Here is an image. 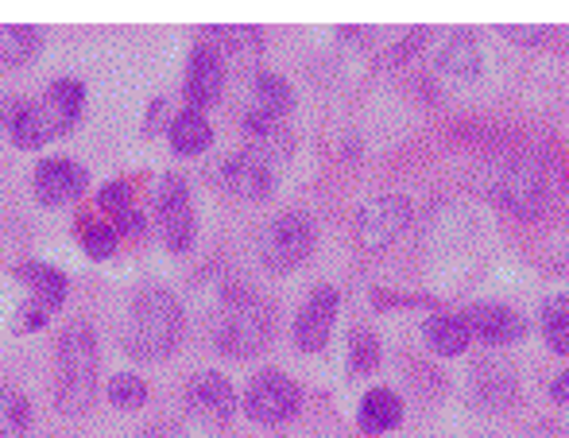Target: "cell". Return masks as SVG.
Instances as JSON below:
<instances>
[{
    "mask_svg": "<svg viewBox=\"0 0 569 438\" xmlns=\"http://www.w3.org/2000/svg\"><path fill=\"white\" fill-rule=\"evenodd\" d=\"M86 109L82 78H54L36 101H16L8 117V137L20 148H39L47 140L74 129V121Z\"/></svg>",
    "mask_w": 569,
    "mask_h": 438,
    "instance_id": "1",
    "label": "cell"
},
{
    "mask_svg": "<svg viewBox=\"0 0 569 438\" xmlns=\"http://www.w3.org/2000/svg\"><path fill=\"white\" fill-rule=\"evenodd\" d=\"M98 334L86 318L62 326L54 357V400L67 416H82L98 400Z\"/></svg>",
    "mask_w": 569,
    "mask_h": 438,
    "instance_id": "2",
    "label": "cell"
},
{
    "mask_svg": "<svg viewBox=\"0 0 569 438\" xmlns=\"http://www.w3.org/2000/svg\"><path fill=\"white\" fill-rule=\"evenodd\" d=\"M488 198L516 218H539L555 202V171L531 151H511L488 171Z\"/></svg>",
    "mask_w": 569,
    "mask_h": 438,
    "instance_id": "3",
    "label": "cell"
},
{
    "mask_svg": "<svg viewBox=\"0 0 569 438\" xmlns=\"http://www.w3.org/2000/svg\"><path fill=\"white\" fill-rule=\"evenodd\" d=\"M182 338V302L167 288H143L128 307L124 349L143 361L167 357Z\"/></svg>",
    "mask_w": 569,
    "mask_h": 438,
    "instance_id": "4",
    "label": "cell"
},
{
    "mask_svg": "<svg viewBox=\"0 0 569 438\" xmlns=\"http://www.w3.org/2000/svg\"><path fill=\"white\" fill-rule=\"evenodd\" d=\"M271 338V307L263 295L244 283L221 291L218 315H213V346L229 357H252Z\"/></svg>",
    "mask_w": 569,
    "mask_h": 438,
    "instance_id": "5",
    "label": "cell"
},
{
    "mask_svg": "<svg viewBox=\"0 0 569 438\" xmlns=\"http://www.w3.org/2000/svg\"><path fill=\"white\" fill-rule=\"evenodd\" d=\"M315 241L318 226L307 210L276 213L260 233V260L271 272H291V268H299L315 252Z\"/></svg>",
    "mask_w": 569,
    "mask_h": 438,
    "instance_id": "6",
    "label": "cell"
},
{
    "mask_svg": "<svg viewBox=\"0 0 569 438\" xmlns=\"http://www.w3.org/2000/svg\"><path fill=\"white\" fill-rule=\"evenodd\" d=\"M407 229H411V198L399 195V190L372 195L357 210V241H360V249H368V252L391 249Z\"/></svg>",
    "mask_w": 569,
    "mask_h": 438,
    "instance_id": "7",
    "label": "cell"
},
{
    "mask_svg": "<svg viewBox=\"0 0 569 438\" xmlns=\"http://www.w3.org/2000/svg\"><path fill=\"white\" fill-rule=\"evenodd\" d=\"M16 276H20V283H23L20 326H23V330H39V326H43L47 318L62 307L70 280H67V272H62V268L43 265V260H28V265L16 268Z\"/></svg>",
    "mask_w": 569,
    "mask_h": 438,
    "instance_id": "8",
    "label": "cell"
},
{
    "mask_svg": "<svg viewBox=\"0 0 569 438\" xmlns=\"http://www.w3.org/2000/svg\"><path fill=\"white\" fill-rule=\"evenodd\" d=\"M244 408L256 424H268V427L287 424V419L302 408V388H299V380L287 377L283 369H260L248 380Z\"/></svg>",
    "mask_w": 569,
    "mask_h": 438,
    "instance_id": "9",
    "label": "cell"
},
{
    "mask_svg": "<svg viewBox=\"0 0 569 438\" xmlns=\"http://www.w3.org/2000/svg\"><path fill=\"white\" fill-rule=\"evenodd\" d=\"M156 218H159V233H163L167 249L187 252L194 245L198 221H194V206H190V187L179 171L163 175L156 187Z\"/></svg>",
    "mask_w": 569,
    "mask_h": 438,
    "instance_id": "10",
    "label": "cell"
},
{
    "mask_svg": "<svg viewBox=\"0 0 569 438\" xmlns=\"http://www.w3.org/2000/svg\"><path fill=\"white\" fill-rule=\"evenodd\" d=\"M338 307H341V291L333 288V283H322V288H315L307 295V302L299 307L295 326H291V338L302 354H318V349H326V341H330V334H333Z\"/></svg>",
    "mask_w": 569,
    "mask_h": 438,
    "instance_id": "11",
    "label": "cell"
},
{
    "mask_svg": "<svg viewBox=\"0 0 569 438\" xmlns=\"http://www.w3.org/2000/svg\"><path fill=\"white\" fill-rule=\"evenodd\" d=\"M221 182L237 198H244V202H260V198H268L276 190V163H271V156H263L256 148L229 151L221 159Z\"/></svg>",
    "mask_w": 569,
    "mask_h": 438,
    "instance_id": "12",
    "label": "cell"
},
{
    "mask_svg": "<svg viewBox=\"0 0 569 438\" xmlns=\"http://www.w3.org/2000/svg\"><path fill=\"white\" fill-rule=\"evenodd\" d=\"M221 90H226V59L213 43H194L187 54V78H182V93H187L190 109L213 106Z\"/></svg>",
    "mask_w": 569,
    "mask_h": 438,
    "instance_id": "13",
    "label": "cell"
},
{
    "mask_svg": "<svg viewBox=\"0 0 569 438\" xmlns=\"http://www.w3.org/2000/svg\"><path fill=\"white\" fill-rule=\"evenodd\" d=\"M519 396V380H516V369L503 361H492V357H485V361L472 365L469 372V400L477 404L480 411H503L511 408Z\"/></svg>",
    "mask_w": 569,
    "mask_h": 438,
    "instance_id": "14",
    "label": "cell"
},
{
    "mask_svg": "<svg viewBox=\"0 0 569 438\" xmlns=\"http://www.w3.org/2000/svg\"><path fill=\"white\" fill-rule=\"evenodd\" d=\"M465 322L488 346H511V341H519L527 334V318L516 307H508V302H492V299L472 302L465 310Z\"/></svg>",
    "mask_w": 569,
    "mask_h": 438,
    "instance_id": "15",
    "label": "cell"
},
{
    "mask_svg": "<svg viewBox=\"0 0 569 438\" xmlns=\"http://www.w3.org/2000/svg\"><path fill=\"white\" fill-rule=\"evenodd\" d=\"M31 187H36V198L43 206H62L86 190V167L67 156L39 159L36 175H31Z\"/></svg>",
    "mask_w": 569,
    "mask_h": 438,
    "instance_id": "16",
    "label": "cell"
},
{
    "mask_svg": "<svg viewBox=\"0 0 569 438\" xmlns=\"http://www.w3.org/2000/svg\"><path fill=\"white\" fill-rule=\"evenodd\" d=\"M187 404L194 416H202L206 424H226L237 408V392H232L229 377L218 369H202L187 380Z\"/></svg>",
    "mask_w": 569,
    "mask_h": 438,
    "instance_id": "17",
    "label": "cell"
},
{
    "mask_svg": "<svg viewBox=\"0 0 569 438\" xmlns=\"http://www.w3.org/2000/svg\"><path fill=\"white\" fill-rule=\"evenodd\" d=\"M480 62H485V51H480V39L472 31L457 28L450 36L442 39L438 47V70L453 78H477L480 74Z\"/></svg>",
    "mask_w": 569,
    "mask_h": 438,
    "instance_id": "18",
    "label": "cell"
},
{
    "mask_svg": "<svg viewBox=\"0 0 569 438\" xmlns=\"http://www.w3.org/2000/svg\"><path fill=\"white\" fill-rule=\"evenodd\" d=\"M360 427H365L368 435H383L391 431V427H399V419H403V400H399V392H391V388H368L365 396H360Z\"/></svg>",
    "mask_w": 569,
    "mask_h": 438,
    "instance_id": "19",
    "label": "cell"
},
{
    "mask_svg": "<svg viewBox=\"0 0 569 438\" xmlns=\"http://www.w3.org/2000/svg\"><path fill=\"white\" fill-rule=\"evenodd\" d=\"M422 334H427L430 349L442 357H457L469 349L472 341V330L469 322H465V315H453V310H438V315L427 318V326H422Z\"/></svg>",
    "mask_w": 569,
    "mask_h": 438,
    "instance_id": "20",
    "label": "cell"
},
{
    "mask_svg": "<svg viewBox=\"0 0 569 438\" xmlns=\"http://www.w3.org/2000/svg\"><path fill=\"white\" fill-rule=\"evenodd\" d=\"M167 140L179 156H198V151L210 148L213 140V125L206 121L202 109H182V113L171 117V129H167Z\"/></svg>",
    "mask_w": 569,
    "mask_h": 438,
    "instance_id": "21",
    "label": "cell"
},
{
    "mask_svg": "<svg viewBox=\"0 0 569 438\" xmlns=\"http://www.w3.org/2000/svg\"><path fill=\"white\" fill-rule=\"evenodd\" d=\"M295 106V90L283 74L276 70H256L252 74V109L260 113H271V117H287Z\"/></svg>",
    "mask_w": 569,
    "mask_h": 438,
    "instance_id": "22",
    "label": "cell"
},
{
    "mask_svg": "<svg viewBox=\"0 0 569 438\" xmlns=\"http://www.w3.org/2000/svg\"><path fill=\"white\" fill-rule=\"evenodd\" d=\"M43 47V31L28 28V23H0V62L8 67H23L31 62Z\"/></svg>",
    "mask_w": 569,
    "mask_h": 438,
    "instance_id": "23",
    "label": "cell"
},
{
    "mask_svg": "<svg viewBox=\"0 0 569 438\" xmlns=\"http://www.w3.org/2000/svg\"><path fill=\"white\" fill-rule=\"evenodd\" d=\"M539 330L555 354H569V295H555V299L542 302Z\"/></svg>",
    "mask_w": 569,
    "mask_h": 438,
    "instance_id": "24",
    "label": "cell"
},
{
    "mask_svg": "<svg viewBox=\"0 0 569 438\" xmlns=\"http://www.w3.org/2000/svg\"><path fill=\"white\" fill-rule=\"evenodd\" d=\"M31 427V404L20 388L0 385V438H23Z\"/></svg>",
    "mask_w": 569,
    "mask_h": 438,
    "instance_id": "25",
    "label": "cell"
},
{
    "mask_svg": "<svg viewBox=\"0 0 569 438\" xmlns=\"http://www.w3.org/2000/svg\"><path fill=\"white\" fill-rule=\"evenodd\" d=\"M78 237H82V249L90 252L93 260L113 257L117 241H120L113 221H98V218H90V213H82V218H78Z\"/></svg>",
    "mask_w": 569,
    "mask_h": 438,
    "instance_id": "26",
    "label": "cell"
},
{
    "mask_svg": "<svg viewBox=\"0 0 569 438\" xmlns=\"http://www.w3.org/2000/svg\"><path fill=\"white\" fill-rule=\"evenodd\" d=\"M380 338H376L368 326H357V330L349 334V372H357V377H365V372H372L376 365H380Z\"/></svg>",
    "mask_w": 569,
    "mask_h": 438,
    "instance_id": "27",
    "label": "cell"
},
{
    "mask_svg": "<svg viewBox=\"0 0 569 438\" xmlns=\"http://www.w3.org/2000/svg\"><path fill=\"white\" fill-rule=\"evenodd\" d=\"M143 400H148L143 377H136V372H117V377L109 380V404H117V408H140Z\"/></svg>",
    "mask_w": 569,
    "mask_h": 438,
    "instance_id": "28",
    "label": "cell"
},
{
    "mask_svg": "<svg viewBox=\"0 0 569 438\" xmlns=\"http://www.w3.org/2000/svg\"><path fill=\"white\" fill-rule=\"evenodd\" d=\"M427 36H430V28H415V31H407V36L391 39L388 51H383V62H388V67H399V62H407L411 54H419V51H422Z\"/></svg>",
    "mask_w": 569,
    "mask_h": 438,
    "instance_id": "29",
    "label": "cell"
},
{
    "mask_svg": "<svg viewBox=\"0 0 569 438\" xmlns=\"http://www.w3.org/2000/svg\"><path fill=\"white\" fill-rule=\"evenodd\" d=\"M221 36V47L232 54H260V31L256 28H218Z\"/></svg>",
    "mask_w": 569,
    "mask_h": 438,
    "instance_id": "30",
    "label": "cell"
},
{
    "mask_svg": "<svg viewBox=\"0 0 569 438\" xmlns=\"http://www.w3.org/2000/svg\"><path fill=\"white\" fill-rule=\"evenodd\" d=\"M101 210H109L113 218H120L124 210H132V187H128L124 179H113V182H106L101 187Z\"/></svg>",
    "mask_w": 569,
    "mask_h": 438,
    "instance_id": "31",
    "label": "cell"
},
{
    "mask_svg": "<svg viewBox=\"0 0 569 438\" xmlns=\"http://www.w3.org/2000/svg\"><path fill=\"white\" fill-rule=\"evenodd\" d=\"M113 226H117V233H124V237H143V213L132 206V210L120 213V218L113 221Z\"/></svg>",
    "mask_w": 569,
    "mask_h": 438,
    "instance_id": "32",
    "label": "cell"
},
{
    "mask_svg": "<svg viewBox=\"0 0 569 438\" xmlns=\"http://www.w3.org/2000/svg\"><path fill=\"white\" fill-rule=\"evenodd\" d=\"M508 36H519V43H547L550 28H523V23H508Z\"/></svg>",
    "mask_w": 569,
    "mask_h": 438,
    "instance_id": "33",
    "label": "cell"
},
{
    "mask_svg": "<svg viewBox=\"0 0 569 438\" xmlns=\"http://www.w3.org/2000/svg\"><path fill=\"white\" fill-rule=\"evenodd\" d=\"M550 396H555L558 404H569V365L558 372L555 380H550Z\"/></svg>",
    "mask_w": 569,
    "mask_h": 438,
    "instance_id": "34",
    "label": "cell"
},
{
    "mask_svg": "<svg viewBox=\"0 0 569 438\" xmlns=\"http://www.w3.org/2000/svg\"><path fill=\"white\" fill-rule=\"evenodd\" d=\"M140 438H187V435H182L174 424H156V427H148Z\"/></svg>",
    "mask_w": 569,
    "mask_h": 438,
    "instance_id": "35",
    "label": "cell"
}]
</instances>
